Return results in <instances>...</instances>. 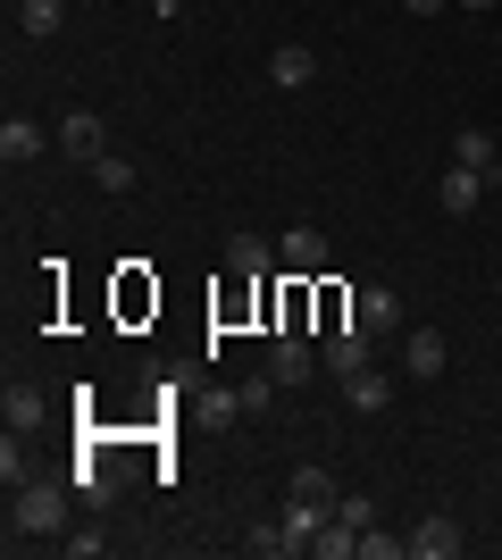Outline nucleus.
Here are the masks:
<instances>
[{
    "mask_svg": "<svg viewBox=\"0 0 502 560\" xmlns=\"http://www.w3.org/2000/svg\"><path fill=\"white\" fill-rule=\"evenodd\" d=\"M68 502H75L68 477H25V486H9V544L59 536V527H68Z\"/></svg>",
    "mask_w": 502,
    "mask_h": 560,
    "instance_id": "f257e3e1",
    "label": "nucleus"
},
{
    "mask_svg": "<svg viewBox=\"0 0 502 560\" xmlns=\"http://www.w3.org/2000/svg\"><path fill=\"white\" fill-rule=\"evenodd\" d=\"M369 351H377V335L360 327V318H343V327H335L327 343H318V360H327L335 376H360V369H377V360H369Z\"/></svg>",
    "mask_w": 502,
    "mask_h": 560,
    "instance_id": "f03ea898",
    "label": "nucleus"
},
{
    "mask_svg": "<svg viewBox=\"0 0 502 560\" xmlns=\"http://www.w3.org/2000/svg\"><path fill=\"white\" fill-rule=\"evenodd\" d=\"M50 135H59V151H68L75 167H93L101 151H109V126H101L93 109H75V117H59V126H50Z\"/></svg>",
    "mask_w": 502,
    "mask_h": 560,
    "instance_id": "7ed1b4c3",
    "label": "nucleus"
},
{
    "mask_svg": "<svg viewBox=\"0 0 502 560\" xmlns=\"http://www.w3.org/2000/svg\"><path fill=\"white\" fill-rule=\"evenodd\" d=\"M43 419H50V394H43V385H25V376H9V394H0V427H9V435H34Z\"/></svg>",
    "mask_w": 502,
    "mask_h": 560,
    "instance_id": "20e7f679",
    "label": "nucleus"
},
{
    "mask_svg": "<svg viewBox=\"0 0 502 560\" xmlns=\"http://www.w3.org/2000/svg\"><path fill=\"white\" fill-rule=\"evenodd\" d=\"M460 518H444V511H428L419 527H410V560H460Z\"/></svg>",
    "mask_w": 502,
    "mask_h": 560,
    "instance_id": "39448f33",
    "label": "nucleus"
},
{
    "mask_svg": "<svg viewBox=\"0 0 502 560\" xmlns=\"http://www.w3.org/2000/svg\"><path fill=\"white\" fill-rule=\"evenodd\" d=\"M277 259H285V277H293V284H311L318 268H327V234H318V226H293L285 243H277Z\"/></svg>",
    "mask_w": 502,
    "mask_h": 560,
    "instance_id": "423d86ee",
    "label": "nucleus"
},
{
    "mask_svg": "<svg viewBox=\"0 0 502 560\" xmlns=\"http://www.w3.org/2000/svg\"><path fill=\"white\" fill-rule=\"evenodd\" d=\"M268 369H277V385L293 394V385H311V376L327 369V360H318V351L302 343V335H277V351H268Z\"/></svg>",
    "mask_w": 502,
    "mask_h": 560,
    "instance_id": "0eeeda50",
    "label": "nucleus"
},
{
    "mask_svg": "<svg viewBox=\"0 0 502 560\" xmlns=\"http://www.w3.org/2000/svg\"><path fill=\"white\" fill-rule=\"evenodd\" d=\"M478 201H486V176H478V167H444V176H435V210L469 218Z\"/></svg>",
    "mask_w": 502,
    "mask_h": 560,
    "instance_id": "6e6552de",
    "label": "nucleus"
},
{
    "mask_svg": "<svg viewBox=\"0 0 502 560\" xmlns=\"http://www.w3.org/2000/svg\"><path fill=\"white\" fill-rule=\"evenodd\" d=\"M50 142H59L50 126H34V117H9V126H0V160H9V167H25V160H43Z\"/></svg>",
    "mask_w": 502,
    "mask_h": 560,
    "instance_id": "1a4fd4ad",
    "label": "nucleus"
},
{
    "mask_svg": "<svg viewBox=\"0 0 502 560\" xmlns=\"http://www.w3.org/2000/svg\"><path fill=\"white\" fill-rule=\"evenodd\" d=\"M352 318L369 335H402V293H394V284H369V293L352 302Z\"/></svg>",
    "mask_w": 502,
    "mask_h": 560,
    "instance_id": "9d476101",
    "label": "nucleus"
},
{
    "mask_svg": "<svg viewBox=\"0 0 502 560\" xmlns=\"http://www.w3.org/2000/svg\"><path fill=\"white\" fill-rule=\"evenodd\" d=\"M402 369L419 376V385H428V376H444V369H453V351H444V335H435V327L402 335Z\"/></svg>",
    "mask_w": 502,
    "mask_h": 560,
    "instance_id": "9b49d317",
    "label": "nucleus"
},
{
    "mask_svg": "<svg viewBox=\"0 0 502 560\" xmlns=\"http://www.w3.org/2000/svg\"><path fill=\"white\" fill-rule=\"evenodd\" d=\"M453 167H478L486 185H494V176H502V151H494V135H486V126H460V135H453Z\"/></svg>",
    "mask_w": 502,
    "mask_h": 560,
    "instance_id": "f8f14e48",
    "label": "nucleus"
},
{
    "mask_svg": "<svg viewBox=\"0 0 502 560\" xmlns=\"http://www.w3.org/2000/svg\"><path fill=\"white\" fill-rule=\"evenodd\" d=\"M311 75H318V50L311 43H285L277 59H268V84H277V93H302Z\"/></svg>",
    "mask_w": 502,
    "mask_h": 560,
    "instance_id": "ddd939ff",
    "label": "nucleus"
},
{
    "mask_svg": "<svg viewBox=\"0 0 502 560\" xmlns=\"http://www.w3.org/2000/svg\"><path fill=\"white\" fill-rule=\"evenodd\" d=\"M68 25V0H17V34H34V43H50Z\"/></svg>",
    "mask_w": 502,
    "mask_h": 560,
    "instance_id": "4468645a",
    "label": "nucleus"
},
{
    "mask_svg": "<svg viewBox=\"0 0 502 560\" xmlns=\"http://www.w3.org/2000/svg\"><path fill=\"white\" fill-rule=\"evenodd\" d=\"M93 192L126 201V192H135V160H126V151H101V160H93Z\"/></svg>",
    "mask_w": 502,
    "mask_h": 560,
    "instance_id": "2eb2a0df",
    "label": "nucleus"
},
{
    "mask_svg": "<svg viewBox=\"0 0 502 560\" xmlns=\"http://www.w3.org/2000/svg\"><path fill=\"white\" fill-rule=\"evenodd\" d=\"M226 268H235V277H268V268H277V252H268L260 234H235V243H226Z\"/></svg>",
    "mask_w": 502,
    "mask_h": 560,
    "instance_id": "dca6fc26",
    "label": "nucleus"
},
{
    "mask_svg": "<svg viewBox=\"0 0 502 560\" xmlns=\"http://www.w3.org/2000/svg\"><path fill=\"white\" fill-rule=\"evenodd\" d=\"M293 502H318V511H335V502H343L335 468H293Z\"/></svg>",
    "mask_w": 502,
    "mask_h": 560,
    "instance_id": "f3484780",
    "label": "nucleus"
},
{
    "mask_svg": "<svg viewBox=\"0 0 502 560\" xmlns=\"http://www.w3.org/2000/svg\"><path fill=\"white\" fill-rule=\"evenodd\" d=\"M343 401H352V410H385V401H394V376H377V369L343 376Z\"/></svg>",
    "mask_w": 502,
    "mask_h": 560,
    "instance_id": "a211bd4d",
    "label": "nucleus"
},
{
    "mask_svg": "<svg viewBox=\"0 0 502 560\" xmlns=\"http://www.w3.org/2000/svg\"><path fill=\"white\" fill-rule=\"evenodd\" d=\"M360 536H369V527H352V518H327L311 552H318V560H352V552H360Z\"/></svg>",
    "mask_w": 502,
    "mask_h": 560,
    "instance_id": "6ab92c4d",
    "label": "nucleus"
},
{
    "mask_svg": "<svg viewBox=\"0 0 502 560\" xmlns=\"http://www.w3.org/2000/svg\"><path fill=\"white\" fill-rule=\"evenodd\" d=\"M243 552H260V560H293V536H285V518H260V527L243 536Z\"/></svg>",
    "mask_w": 502,
    "mask_h": 560,
    "instance_id": "aec40b11",
    "label": "nucleus"
},
{
    "mask_svg": "<svg viewBox=\"0 0 502 560\" xmlns=\"http://www.w3.org/2000/svg\"><path fill=\"white\" fill-rule=\"evenodd\" d=\"M277 394H285V385H277V369H260V376H243V385H235V401L252 410V419H260V410H277Z\"/></svg>",
    "mask_w": 502,
    "mask_h": 560,
    "instance_id": "412c9836",
    "label": "nucleus"
},
{
    "mask_svg": "<svg viewBox=\"0 0 502 560\" xmlns=\"http://www.w3.org/2000/svg\"><path fill=\"white\" fill-rule=\"evenodd\" d=\"M68 486H75V502H101V493H109V468H101L93 452H84V460L68 468Z\"/></svg>",
    "mask_w": 502,
    "mask_h": 560,
    "instance_id": "4be33fe9",
    "label": "nucleus"
},
{
    "mask_svg": "<svg viewBox=\"0 0 502 560\" xmlns=\"http://www.w3.org/2000/svg\"><path fill=\"white\" fill-rule=\"evenodd\" d=\"M360 560H410V536H377V527H369V536H360Z\"/></svg>",
    "mask_w": 502,
    "mask_h": 560,
    "instance_id": "5701e85b",
    "label": "nucleus"
},
{
    "mask_svg": "<svg viewBox=\"0 0 502 560\" xmlns=\"http://www.w3.org/2000/svg\"><path fill=\"white\" fill-rule=\"evenodd\" d=\"M335 518H352V527H377V502H369V493H343V502H335Z\"/></svg>",
    "mask_w": 502,
    "mask_h": 560,
    "instance_id": "b1692460",
    "label": "nucleus"
},
{
    "mask_svg": "<svg viewBox=\"0 0 502 560\" xmlns=\"http://www.w3.org/2000/svg\"><path fill=\"white\" fill-rule=\"evenodd\" d=\"M410 18H435V9H453V0H402Z\"/></svg>",
    "mask_w": 502,
    "mask_h": 560,
    "instance_id": "393cba45",
    "label": "nucleus"
},
{
    "mask_svg": "<svg viewBox=\"0 0 502 560\" xmlns=\"http://www.w3.org/2000/svg\"><path fill=\"white\" fill-rule=\"evenodd\" d=\"M143 9H151V18H176V0H143Z\"/></svg>",
    "mask_w": 502,
    "mask_h": 560,
    "instance_id": "a878e982",
    "label": "nucleus"
},
{
    "mask_svg": "<svg viewBox=\"0 0 502 560\" xmlns=\"http://www.w3.org/2000/svg\"><path fill=\"white\" fill-rule=\"evenodd\" d=\"M453 9H494V0H453Z\"/></svg>",
    "mask_w": 502,
    "mask_h": 560,
    "instance_id": "bb28decb",
    "label": "nucleus"
}]
</instances>
